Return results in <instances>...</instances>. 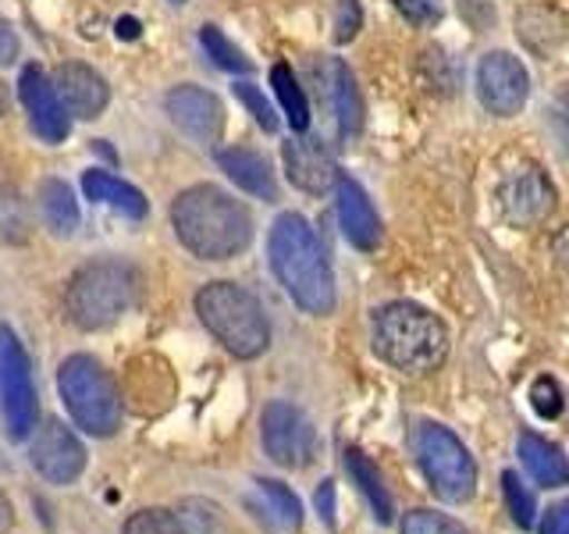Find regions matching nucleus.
I'll list each match as a JSON object with an SVG mask.
<instances>
[{"mask_svg":"<svg viewBox=\"0 0 569 534\" xmlns=\"http://www.w3.org/2000/svg\"><path fill=\"white\" fill-rule=\"evenodd\" d=\"M257 488L263 495V506L267 513L274 516L278 527H299L302 524V503L296 498V492L289 485H281V481H257Z\"/></svg>","mask_w":569,"mask_h":534,"instance_id":"a878e982","label":"nucleus"},{"mask_svg":"<svg viewBox=\"0 0 569 534\" xmlns=\"http://www.w3.org/2000/svg\"><path fill=\"white\" fill-rule=\"evenodd\" d=\"M0 424L11 442H26L36 427V385L22 343L0 325Z\"/></svg>","mask_w":569,"mask_h":534,"instance_id":"6e6552de","label":"nucleus"},{"mask_svg":"<svg viewBox=\"0 0 569 534\" xmlns=\"http://www.w3.org/2000/svg\"><path fill=\"white\" fill-rule=\"evenodd\" d=\"M82 189L89 200H97L103 207H114L124 218H142L147 214V200H142V192L129 182H121V178L107 175V171H86L82 175Z\"/></svg>","mask_w":569,"mask_h":534,"instance_id":"412c9836","label":"nucleus"},{"mask_svg":"<svg viewBox=\"0 0 569 534\" xmlns=\"http://www.w3.org/2000/svg\"><path fill=\"white\" fill-rule=\"evenodd\" d=\"M281 160H284V171H289V182L310 196H325L338 182V168L320 139H310V136L289 139L281 147Z\"/></svg>","mask_w":569,"mask_h":534,"instance_id":"2eb2a0df","label":"nucleus"},{"mask_svg":"<svg viewBox=\"0 0 569 534\" xmlns=\"http://www.w3.org/2000/svg\"><path fill=\"white\" fill-rule=\"evenodd\" d=\"M317 510H320V516L331 524L335 521V485L331 481H325V485L317 488Z\"/></svg>","mask_w":569,"mask_h":534,"instance_id":"4c0bfd02","label":"nucleus"},{"mask_svg":"<svg viewBox=\"0 0 569 534\" xmlns=\"http://www.w3.org/2000/svg\"><path fill=\"white\" fill-rule=\"evenodd\" d=\"M413 453L427 485H431L438 498H445V503H467L473 495L477 488L473 456L449 427H441L435 421H420L413 427Z\"/></svg>","mask_w":569,"mask_h":534,"instance_id":"0eeeda50","label":"nucleus"},{"mask_svg":"<svg viewBox=\"0 0 569 534\" xmlns=\"http://www.w3.org/2000/svg\"><path fill=\"white\" fill-rule=\"evenodd\" d=\"M548 118H551V132H556V139L562 142V150L569 154V89H566L562 97L551 100Z\"/></svg>","mask_w":569,"mask_h":534,"instance_id":"f704fd0d","label":"nucleus"},{"mask_svg":"<svg viewBox=\"0 0 569 534\" xmlns=\"http://www.w3.org/2000/svg\"><path fill=\"white\" fill-rule=\"evenodd\" d=\"M236 97L246 103V111L257 118V125H260L263 132H274V129H278V115H274L271 100H267L253 82H239V86H236Z\"/></svg>","mask_w":569,"mask_h":534,"instance_id":"2f4dec72","label":"nucleus"},{"mask_svg":"<svg viewBox=\"0 0 569 534\" xmlns=\"http://www.w3.org/2000/svg\"><path fill=\"white\" fill-rule=\"evenodd\" d=\"M40 210L53 236H71L79 228V204L61 178H47L40 186Z\"/></svg>","mask_w":569,"mask_h":534,"instance_id":"4be33fe9","label":"nucleus"},{"mask_svg":"<svg viewBox=\"0 0 569 534\" xmlns=\"http://www.w3.org/2000/svg\"><path fill=\"white\" fill-rule=\"evenodd\" d=\"M32 236V214L14 186H0V243H26Z\"/></svg>","mask_w":569,"mask_h":534,"instance_id":"393cba45","label":"nucleus"},{"mask_svg":"<svg viewBox=\"0 0 569 534\" xmlns=\"http://www.w3.org/2000/svg\"><path fill=\"white\" fill-rule=\"evenodd\" d=\"M556 207V186L538 165L512 168L498 186V210L512 228H538Z\"/></svg>","mask_w":569,"mask_h":534,"instance_id":"9b49d317","label":"nucleus"},{"mask_svg":"<svg viewBox=\"0 0 569 534\" xmlns=\"http://www.w3.org/2000/svg\"><path fill=\"white\" fill-rule=\"evenodd\" d=\"M200 43L207 50V58L218 68H224V71H249V68H253V65L246 61V53L236 43H231L218 26H203L200 29Z\"/></svg>","mask_w":569,"mask_h":534,"instance_id":"bb28decb","label":"nucleus"},{"mask_svg":"<svg viewBox=\"0 0 569 534\" xmlns=\"http://www.w3.org/2000/svg\"><path fill=\"white\" fill-rule=\"evenodd\" d=\"M325 76H328V100H331L335 118H338V132H342V139L360 136V129H363V103H360V89H356L352 71L338 58H331L328 68H325Z\"/></svg>","mask_w":569,"mask_h":534,"instance_id":"6ab92c4d","label":"nucleus"},{"mask_svg":"<svg viewBox=\"0 0 569 534\" xmlns=\"http://www.w3.org/2000/svg\"><path fill=\"white\" fill-rule=\"evenodd\" d=\"M335 200H338V221H342L346 239L356 249H378L381 246V218L373 210L370 196L352 182L349 175H338L335 182Z\"/></svg>","mask_w":569,"mask_h":534,"instance_id":"dca6fc26","label":"nucleus"},{"mask_svg":"<svg viewBox=\"0 0 569 534\" xmlns=\"http://www.w3.org/2000/svg\"><path fill=\"white\" fill-rule=\"evenodd\" d=\"M363 26V11L360 0H335V40L349 43L356 32Z\"/></svg>","mask_w":569,"mask_h":534,"instance_id":"72a5a7b5","label":"nucleus"},{"mask_svg":"<svg viewBox=\"0 0 569 534\" xmlns=\"http://www.w3.org/2000/svg\"><path fill=\"white\" fill-rule=\"evenodd\" d=\"M477 93H480V103L498 118L520 115L530 93L527 68L520 65V58H512V53L491 50L477 68Z\"/></svg>","mask_w":569,"mask_h":534,"instance_id":"f8f14e48","label":"nucleus"},{"mask_svg":"<svg viewBox=\"0 0 569 534\" xmlns=\"http://www.w3.org/2000/svg\"><path fill=\"white\" fill-rule=\"evenodd\" d=\"M218 165L221 171L236 182L239 189H246L249 196H257V200H267L274 204L278 200V178L271 171V165H267V157L257 154V150H221L218 154Z\"/></svg>","mask_w":569,"mask_h":534,"instance_id":"a211bd4d","label":"nucleus"},{"mask_svg":"<svg viewBox=\"0 0 569 534\" xmlns=\"http://www.w3.org/2000/svg\"><path fill=\"white\" fill-rule=\"evenodd\" d=\"M18 58V36L11 32V26L0 18V65H11Z\"/></svg>","mask_w":569,"mask_h":534,"instance_id":"e433bc0d","label":"nucleus"},{"mask_svg":"<svg viewBox=\"0 0 569 534\" xmlns=\"http://www.w3.org/2000/svg\"><path fill=\"white\" fill-rule=\"evenodd\" d=\"M271 86H274V97L281 103L284 118H289V125L296 132H307L310 125V103H307V93H302L299 79L292 76L289 65H274L271 68Z\"/></svg>","mask_w":569,"mask_h":534,"instance_id":"b1692460","label":"nucleus"},{"mask_svg":"<svg viewBox=\"0 0 569 534\" xmlns=\"http://www.w3.org/2000/svg\"><path fill=\"white\" fill-rule=\"evenodd\" d=\"M271 267L281 281V289L292 296L299 310L325 317L335 307V275L325 246L302 214H281L267 239Z\"/></svg>","mask_w":569,"mask_h":534,"instance_id":"f03ea898","label":"nucleus"},{"mask_svg":"<svg viewBox=\"0 0 569 534\" xmlns=\"http://www.w3.org/2000/svg\"><path fill=\"white\" fill-rule=\"evenodd\" d=\"M346 467H349V474L356 477V485L363 488V495H367V503H370L373 516H378L381 524H388V521H391V495H388V488H385V481H381L378 467H373V463H370L360 449H349V453H346Z\"/></svg>","mask_w":569,"mask_h":534,"instance_id":"5701e85b","label":"nucleus"},{"mask_svg":"<svg viewBox=\"0 0 569 534\" xmlns=\"http://www.w3.org/2000/svg\"><path fill=\"white\" fill-rule=\"evenodd\" d=\"M541 534H569V503H556L545 513Z\"/></svg>","mask_w":569,"mask_h":534,"instance_id":"c9c22d12","label":"nucleus"},{"mask_svg":"<svg viewBox=\"0 0 569 534\" xmlns=\"http://www.w3.org/2000/svg\"><path fill=\"white\" fill-rule=\"evenodd\" d=\"M171 228L192 257L231 260L253 243V218L231 192L192 186L171 204Z\"/></svg>","mask_w":569,"mask_h":534,"instance_id":"f257e3e1","label":"nucleus"},{"mask_svg":"<svg viewBox=\"0 0 569 534\" xmlns=\"http://www.w3.org/2000/svg\"><path fill=\"white\" fill-rule=\"evenodd\" d=\"M53 89H58L64 111L86 121L100 118L103 107L111 103V89H107L103 76L86 65H61L53 71Z\"/></svg>","mask_w":569,"mask_h":534,"instance_id":"f3484780","label":"nucleus"},{"mask_svg":"<svg viewBox=\"0 0 569 534\" xmlns=\"http://www.w3.org/2000/svg\"><path fill=\"white\" fill-rule=\"evenodd\" d=\"M196 314L203 328L239 360H253L271 346V325H267L260 299L236 281L203 285L196 293Z\"/></svg>","mask_w":569,"mask_h":534,"instance_id":"20e7f679","label":"nucleus"},{"mask_svg":"<svg viewBox=\"0 0 569 534\" xmlns=\"http://www.w3.org/2000/svg\"><path fill=\"white\" fill-rule=\"evenodd\" d=\"M14 527V506H11V498L0 492V534H8Z\"/></svg>","mask_w":569,"mask_h":534,"instance_id":"ea45409f","label":"nucleus"},{"mask_svg":"<svg viewBox=\"0 0 569 534\" xmlns=\"http://www.w3.org/2000/svg\"><path fill=\"white\" fill-rule=\"evenodd\" d=\"M4 111H8V86L0 82V115H4Z\"/></svg>","mask_w":569,"mask_h":534,"instance_id":"a19ab883","label":"nucleus"},{"mask_svg":"<svg viewBox=\"0 0 569 534\" xmlns=\"http://www.w3.org/2000/svg\"><path fill=\"white\" fill-rule=\"evenodd\" d=\"M520 459H523L527 474L538 481L541 488L569 485V459L559 445H551L538 435H520Z\"/></svg>","mask_w":569,"mask_h":534,"instance_id":"aec40b11","label":"nucleus"},{"mask_svg":"<svg viewBox=\"0 0 569 534\" xmlns=\"http://www.w3.org/2000/svg\"><path fill=\"white\" fill-rule=\"evenodd\" d=\"M551 254H556V260H559V267L569 275V225L559 231L556 239H551Z\"/></svg>","mask_w":569,"mask_h":534,"instance_id":"58836bf2","label":"nucleus"},{"mask_svg":"<svg viewBox=\"0 0 569 534\" xmlns=\"http://www.w3.org/2000/svg\"><path fill=\"white\" fill-rule=\"evenodd\" d=\"M260 442H263V453L271 456L278 467H289V471L307 467L317 449V435H313L310 421L302 417L292 403H281V399L263 406Z\"/></svg>","mask_w":569,"mask_h":534,"instance_id":"1a4fd4ad","label":"nucleus"},{"mask_svg":"<svg viewBox=\"0 0 569 534\" xmlns=\"http://www.w3.org/2000/svg\"><path fill=\"white\" fill-rule=\"evenodd\" d=\"M171 121L196 142H218L224 132V107L221 100L200 86H178L168 93Z\"/></svg>","mask_w":569,"mask_h":534,"instance_id":"ddd939ff","label":"nucleus"},{"mask_svg":"<svg viewBox=\"0 0 569 534\" xmlns=\"http://www.w3.org/2000/svg\"><path fill=\"white\" fill-rule=\"evenodd\" d=\"M58 392L64 399L68 417L76 421L86 435L111 438L121 424V392L97 356L76 353L68 356L58 370Z\"/></svg>","mask_w":569,"mask_h":534,"instance_id":"423d86ee","label":"nucleus"},{"mask_svg":"<svg viewBox=\"0 0 569 534\" xmlns=\"http://www.w3.org/2000/svg\"><path fill=\"white\" fill-rule=\"evenodd\" d=\"M402 534H470V531L462 527L459 521H452V516H445V513L413 510V513H406Z\"/></svg>","mask_w":569,"mask_h":534,"instance_id":"c756f323","label":"nucleus"},{"mask_svg":"<svg viewBox=\"0 0 569 534\" xmlns=\"http://www.w3.org/2000/svg\"><path fill=\"white\" fill-rule=\"evenodd\" d=\"M121 534H189L171 510H139L124 521Z\"/></svg>","mask_w":569,"mask_h":534,"instance_id":"c85d7f7f","label":"nucleus"},{"mask_svg":"<svg viewBox=\"0 0 569 534\" xmlns=\"http://www.w3.org/2000/svg\"><path fill=\"white\" fill-rule=\"evenodd\" d=\"M502 495H506V506L512 513V521L520 527H533V521H538V506H533V495L520 481V474H512V471L502 474Z\"/></svg>","mask_w":569,"mask_h":534,"instance_id":"cd10ccee","label":"nucleus"},{"mask_svg":"<svg viewBox=\"0 0 569 534\" xmlns=\"http://www.w3.org/2000/svg\"><path fill=\"white\" fill-rule=\"evenodd\" d=\"M139 275L124 260H93L68 281L64 307L71 325L82 332H103L136 307Z\"/></svg>","mask_w":569,"mask_h":534,"instance_id":"39448f33","label":"nucleus"},{"mask_svg":"<svg viewBox=\"0 0 569 534\" xmlns=\"http://www.w3.org/2000/svg\"><path fill=\"white\" fill-rule=\"evenodd\" d=\"M373 353L396 370L427 374L449 356V328L417 303H388L373 317Z\"/></svg>","mask_w":569,"mask_h":534,"instance_id":"7ed1b4c3","label":"nucleus"},{"mask_svg":"<svg viewBox=\"0 0 569 534\" xmlns=\"http://www.w3.org/2000/svg\"><path fill=\"white\" fill-rule=\"evenodd\" d=\"M530 406L538 409L545 421L559 417L562 414V388H559V382L556 378H538V382H533L530 385Z\"/></svg>","mask_w":569,"mask_h":534,"instance_id":"473e14b6","label":"nucleus"},{"mask_svg":"<svg viewBox=\"0 0 569 534\" xmlns=\"http://www.w3.org/2000/svg\"><path fill=\"white\" fill-rule=\"evenodd\" d=\"M29 463L50 485H76L86 471V445L61 421H43L29 435Z\"/></svg>","mask_w":569,"mask_h":534,"instance_id":"9d476101","label":"nucleus"},{"mask_svg":"<svg viewBox=\"0 0 569 534\" xmlns=\"http://www.w3.org/2000/svg\"><path fill=\"white\" fill-rule=\"evenodd\" d=\"M18 93H22V103H26V111H29V121H32L36 136H40L43 142H64L68 139V111H64V103L58 97V89H53V82L36 65L22 68Z\"/></svg>","mask_w":569,"mask_h":534,"instance_id":"4468645a","label":"nucleus"},{"mask_svg":"<svg viewBox=\"0 0 569 534\" xmlns=\"http://www.w3.org/2000/svg\"><path fill=\"white\" fill-rule=\"evenodd\" d=\"M171 4H186V0H171Z\"/></svg>","mask_w":569,"mask_h":534,"instance_id":"79ce46f5","label":"nucleus"},{"mask_svg":"<svg viewBox=\"0 0 569 534\" xmlns=\"http://www.w3.org/2000/svg\"><path fill=\"white\" fill-rule=\"evenodd\" d=\"M391 4L417 29H435L445 18V0H391Z\"/></svg>","mask_w":569,"mask_h":534,"instance_id":"7c9ffc66","label":"nucleus"}]
</instances>
